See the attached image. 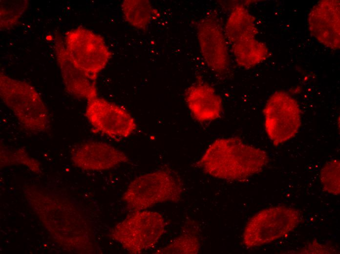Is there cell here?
<instances>
[{"mask_svg":"<svg viewBox=\"0 0 340 254\" xmlns=\"http://www.w3.org/2000/svg\"><path fill=\"white\" fill-rule=\"evenodd\" d=\"M64 45L75 66L95 82L111 56L100 36L82 27L72 29L66 33Z\"/></svg>","mask_w":340,"mask_h":254,"instance_id":"7","label":"cell"},{"mask_svg":"<svg viewBox=\"0 0 340 254\" xmlns=\"http://www.w3.org/2000/svg\"><path fill=\"white\" fill-rule=\"evenodd\" d=\"M224 30L235 61L240 66L250 68L268 58V47L255 37L258 34L255 19L243 5L238 4L233 8Z\"/></svg>","mask_w":340,"mask_h":254,"instance_id":"3","label":"cell"},{"mask_svg":"<svg viewBox=\"0 0 340 254\" xmlns=\"http://www.w3.org/2000/svg\"><path fill=\"white\" fill-rule=\"evenodd\" d=\"M71 158L76 167L92 171L109 169L128 160L123 151L98 141H88L77 145L72 150Z\"/></svg>","mask_w":340,"mask_h":254,"instance_id":"12","label":"cell"},{"mask_svg":"<svg viewBox=\"0 0 340 254\" xmlns=\"http://www.w3.org/2000/svg\"><path fill=\"white\" fill-rule=\"evenodd\" d=\"M54 49L65 88L70 94L87 101L97 97L96 82L90 80L73 64L62 37L56 34Z\"/></svg>","mask_w":340,"mask_h":254,"instance_id":"13","label":"cell"},{"mask_svg":"<svg viewBox=\"0 0 340 254\" xmlns=\"http://www.w3.org/2000/svg\"><path fill=\"white\" fill-rule=\"evenodd\" d=\"M183 189L179 179L168 170H158L142 175L128 185L123 199L131 210L143 211L157 204L177 202Z\"/></svg>","mask_w":340,"mask_h":254,"instance_id":"4","label":"cell"},{"mask_svg":"<svg viewBox=\"0 0 340 254\" xmlns=\"http://www.w3.org/2000/svg\"><path fill=\"white\" fill-rule=\"evenodd\" d=\"M268 161L265 151L244 143L238 137H229L215 140L197 165L214 177L240 181L259 173Z\"/></svg>","mask_w":340,"mask_h":254,"instance_id":"1","label":"cell"},{"mask_svg":"<svg viewBox=\"0 0 340 254\" xmlns=\"http://www.w3.org/2000/svg\"><path fill=\"white\" fill-rule=\"evenodd\" d=\"M340 0H320L313 6L308 18L311 34L333 50L340 47Z\"/></svg>","mask_w":340,"mask_h":254,"instance_id":"11","label":"cell"},{"mask_svg":"<svg viewBox=\"0 0 340 254\" xmlns=\"http://www.w3.org/2000/svg\"><path fill=\"white\" fill-rule=\"evenodd\" d=\"M28 0H0V29L13 27L25 12Z\"/></svg>","mask_w":340,"mask_h":254,"instance_id":"17","label":"cell"},{"mask_svg":"<svg viewBox=\"0 0 340 254\" xmlns=\"http://www.w3.org/2000/svg\"><path fill=\"white\" fill-rule=\"evenodd\" d=\"M265 128L269 139L277 146L293 138L301 124V112L297 101L283 91L275 92L263 109Z\"/></svg>","mask_w":340,"mask_h":254,"instance_id":"8","label":"cell"},{"mask_svg":"<svg viewBox=\"0 0 340 254\" xmlns=\"http://www.w3.org/2000/svg\"><path fill=\"white\" fill-rule=\"evenodd\" d=\"M340 161L332 159L323 167L320 181L324 190L334 195L340 194Z\"/></svg>","mask_w":340,"mask_h":254,"instance_id":"18","label":"cell"},{"mask_svg":"<svg viewBox=\"0 0 340 254\" xmlns=\"http://www.w3.org/2000/svg\"><path fill=\"white\" fill-rule=\"evenodd\" d=\"M122 10L125 19L139 29L146 28L158 15L157 11L148 0H124Z\"/></svg>","mask_w":340,"mask_h":254,"instance_id":"15","label":"cell"},{"mask_svg":"<svg viewBox=\"0 0 340 254\" xmlns=\"http://www.w3.org/2000/svg\"><path fill=\"white\" fill-rule=\"evenodd\" d=\"M0 96L21 125L41 133L50 127L48 109L40 94L29 83L0 73Z\"/></svg>","mask_w":340,"mask_h":254,"instance_id":"2","label":"cell"},{"mask_svg":"<svg viewBox=\"0 0 340 254\" xmlns=\"http://www.w3.org/2000/svg\"><path fill=\"white\" fill-rule=\"evenodd\" d=\"M299 211L287 206L264 209L254 215L247 223L243 234L244 245L256 247L282 238L300 223Z\"/></svg>","mask_w":340,"mask_h":254,"instance_id":"5","label":"cell"},{"mask_svg":"<svg viewBox=\"0 0 340 254\" xmlns=\"http://www.w3.org/2000/svg\"><path fill=\"white\" fill-rule=\"evenodd\" d=\"M165 229V220L160 213L140 211L118 224L111 236L129 252L138 254L153 247Z\"/></svg>","mask_w":340,"mask_h":254,"instance_id":"6","label":"cell"},{"mask_svg":"<svg viewBox=\"0 0 340 254\" xmlns=\"http://www.w3.org/2000/svg\"><path fill=\"white\" fill-rule=\"evenodd\" d=\"M197 36L202 56L208 67L219 75L230 66L228 42L224 30L217 17L209 15L197 26Z\"/></svg>","mask_w":340,"mask_h":254,"instance_id":"10","label":"cell"},{"mask_svg":"<svg viewBox=\"0 0 340 254\" xmlns=\"http://www.w3.org/2000/svg\"><path fill=\"white\" fill-rule=\"evenodd\" d=\"M11 155L10 158L14 159V161L26 165L31 170L38 172L40 170L38 162L30 157L24 151L16 150Z\"/></svg>","mask_w":340,"mask_h":254,"instance_id":"19","label":"cell"},{"mask_svg":"<svg viewBox=\"0 0 340 254\" xmlns=\"http://www.w3.org/2000/svg\"><path fill=\"white\" fill-rule=\"evenodd\" d=\"M85 116L95 131L114 139L127 138L137 128L126 109L98 97L87 101Z\"/></svg>","mask_w":340,"mask_h":254,"instance_id":"9","label":"cell"},{"mask_svg":"<svg viewBox=\"0 0 340 254\" xmlns=\"http://www.w3.org/2000/svg\"><path fill=\"white\" fill-rule=\"evenodd\" d=\"M185 100L194 118L199 122L218 118L222 110V101L215 89L205 83L190 86L185 93Z\"/></svg>","mask_w":340,"mask_h":254,"instance_id":"14","label":"cell"},{"mask_svg":"<svg viewBox=\"0 0 340 254\" xmlns=\"http://www.w3.org/2000/svg\"><path fill=\"white\" fill-rule=\"evenodd\" d=\"M200 249V241L196 232L183 233L156 254H196Z\"/></svg>","mask_w":340,"mask_h":254,"instance_id":"16","label":"cell"}]
</instances>
